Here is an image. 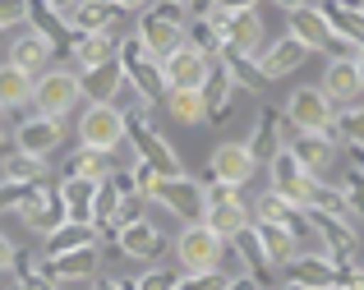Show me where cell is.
Wrapping results in <instances>:
<instances>
[{
	"label": "cell",
	"instance_id": "obj_13",
	"mask_svg": "<svg viewBox=\"0 0 364 290\" xmlns=\"http://www.w3.org/2000/svg\"><path fill=\"white\" fill-rule=\"evenodd\" d=\"M254 171H258V166H254V157H249L245 143H217L213 157H208L203 180H217V185L240 189V185H249V176H254Z\"/></svg>",
	"mask_w": 364,
	"mask_h": 290
},
{
	"label": "cell",
	"instance_id": "obj_8",
	"mask_svg": "<svg viewBox=\"0 0 364 290\" xmlns=\"http://www.w3.org/2000/svg\"><path fill=\"white\" fill-rule=\"evenodd\" d=\"M161 88L166 92H198L203 88V79H208V55L203 51H194L189 42H180L171 55H161Z\"/></svg>",
	"mask_w": 364,
	"mask_h": 290
},
{
	"label": "cell",
	"instance_id": "obj_6",
	"mask_svg": "<svg viewBox=\"0 0 364 290\" xmlns=\"http://www.w3.org/2000/svg\"><path fill=\"white\" fill-rule=\"evenodd\" d=\"M79 79L74 70H46L33 79V115H46V120H65V115L79 106Z\"/></svg>",
	"mask_w": 364,
	"mask_h": 290
},
{
	"label": "cell",
	"instance_id": "obj_21",
	"mask_svg": "<svg viewBox=\"0 0 364 290\" xmlns=\"http://www.w3.org/2000/svg\"><path fill=\"white\" fill-rule=\"evenodd\" d=\"M42 276H51L55 286H88L97 276V249H74V254H60V258H42Z\"/></svg>",
	"mask_w": 364,
	"mask_h": 290
},
{
	"label": "cell",
	"instance_id": "obj_7",
	"mask_svg": "<svg viewBox=\"0 0 364 290\" xmlns=\"http://www.w3.org/2000/svg\"><path fill=\"white\" fill-rule=\"evenodd\" d=\"M79 148H92V152H116L124 148V115L116 106H88L79 115Z\"/></svg>",
	"mask_w": 364,
	"mask_h": 290
},
{
	"label": "cell",
	"instance_id": "obj_29",
	"mask_svg": "<svg viewBox=\"0 0 364 290\" xmlns=\"http://www.w3.org/2000/svg\"><path fill=\"white\" fill-rule=\"evenodd\" d=\"M79 79V97L88 106H111L120 97L124 88V79H120V65L116 60H107V65H92V70H83V74H74Z\"/></svg>",
	"mask_w": 364,
	"mask_h": 290
},
{
	"label": "cell",
	"instance_id": "obj_37",
	"mask_svg": "<svg viewBox=\"0 0 364 290\" xmlns=\"http://www.w3.org/2000/svg\"><path fill=\"white\" fill-rule=\"evenodd\" d=\"M0 180H9V185H37V180H46V161L9 148L0 157Z\"/></svg>",
	"mask_w": 364,
	"mask_h": 290
},
{
	"label": "cell",
	"instance_id": "obj_17",
	"mask_svg": "<svg viewBox=\"0 0 364 290\" xmlns=\"http://www.w3.org/2000/svg\"><path fill=\"white\" fill-rule=\"evenodd\" d=\"M282 276H286V286H300V290L341 286V272L332 267V258H323V254H295V258H286Z\"/></svg>",
	"mask_w": 364,
	"mask_h": 290
},
{
	"label": "cell",
	"instance_id": "obj_55",
	"mask_svg": "<svg viewBox=\"0 0 364 290\" xmlns=\"http://www.w3.org/2000/svg\"><path fill=\"white\" fill-rule=\"evenodd\" d=\"M277 9H286V14H291V9H300V5H309V0H272Z\"/></svg>",
	"mask_w": 364,
	"mask_h": 290
},
{
	"label": "cell",
	"instance_id": "obj_56",
	"mask_svg": "<svg viewBox=\"0 0 364 290\" xmlns=\"http://www.w3.org/2000/svg\"><path fill=\"white\" fill-rule=\"evenodd\" d=\"M5 148H9V134H5V115H0V157H5Z\"/></svg>",
	"mask_w": 364,
	"mask_h": 290
},
{
	"label": "cell",
	"instance_id": "obj_31",
	"mask_svg": "<svg viewBox=\"0 0 364 290\" xmlns=\"http://www.w3.org/2000/svg\"><path fill=\"white\" fill-rule=\"evenodd\" d=\"M97 226H83V221H60L51 235H42V258H60L74 249H97Z\"/></svg>",
	"mask_w": 364,
	"mask_h": 290
},
{
	"label": "cell",
	"instance_id": "obj_25",
	"mask_svg": "<svg viewBox=\"0 0 364 290\" xmlns=\"http://www.w3.org/2000/svg\"><path fill=\"white\" fill-rule=\"evenodd\" d=\"M51 60H55V46L28 28V33H18L14 42H9V60H5V65H14V70L28 74V79H37V74L51 70Z\"/></svg>",
	"mask_w": 364,
	"mask_h": 290
},
{
	"label": "cell",
	"instance_id": "obj_34",
	"mask_svg": "<svg viewBox=\"0 0 364 290\" xmlns=\"http://www.w3.org/2000/svg\"><path fill=\"white\" fill-rule=\"evenodd\" d=\"M111 171H116V157H111V152H92V148L70 152V161H65V176H74V180H92V185H102Z\"/></svg>",
	"mask_w": 364,
	"mask_h": 290
},
{
	"label": "cell",
	"instance_id": "obj_51",
	"mask_svg": "<svg viewBox=\"0 0 364 290\" xmlns=\"http://www.w3.org/2000/svg\"><path fill=\"white\" fill-rule=\"evenodd\" d=\"M226 290H263L254 281V276H245V272H235V276H226Z\"/></svg>",
	"mask_w": 364,
	"mask_h": 290
},
{
	"label": "cell",
	"instance_id": "obj_41",
	"mask_svg": "<svg viewBox=\"0 0 364 290\" xmlns=\"http://www.w3.org/2000/svg\"><path fill=\"white\" fill-rule=\"evenodd\" d=\"M161 102H166L171 120H180V124H208V111H203V97H198V92H166Z\"/></svg>",
	"mask_w": 364,
	"mask_h": 290
},
{
	"label": "cell",
	"instance_id": "obj_59",
	"mask_svg": "<svg viewBox=\"0 0 364 290\" xmlns=\"http://www.w3.org/2000/svg\"><path fill=\"white\" fill-rule=\"evenodd\" d=\"M341 5H350V9H364V0H341Z\"/></svg>",
	"mask_w": 364,
	"mask_h": 290
},
{
	"label": "cell",
	"instance_id": "obj_61",
	"mask_svg": "<svg viewBox=\"0 0 364 290\" xmlns=\"http://www.w3.org/2000/svg\"><path fill=\"white\" fill-rule=\"evenodd\" d=\"M286 290H300V286H286Z\"/></svg>",
	"mask_w": 364,
	"mask_h": 290
},
{
	"label": "cell",
	"instance_id": "obj_32",
	"mask_svg": "<svg viewBox=\"0 0 364 290\" xmlns=\"http://www.w3.org/2000/svg\"><path fill=\"white\" fill-rule=\"evenodd\" d=\"M28 28H33L37 37H46V42L60 51V46H70V23H65V14L55 5H46V0H28Z\"/></svg>",
	"mask_w": 364,
	"mask_h": 290
},
{
	"label": "cell",
	"instance_id": "obj_3",
	"mask_svg": "<svg viewBox=\"0 0 364 290\" xmlns=\"http://www.w3.org/2000/svg\"><path fill=\"white\" fill-rule=\"evenodd\" d=\"M124 143L134 148V161H143V166L152 171L157 180H171V176H185V166H180V152L166 143V134L157 129L152 120H139V124H124Z\"/></svg>",
	"mask_w": 364,
	"mask_h": 290
},
{
	"label": "cell",
	"instance_id": "obj_36",
	"mask_svg": "<svg viewBox=\"0 0 364 290\" xmlns=\"http://www.w3.org/2000/svg\"><path fill=\"white\" fill-rule=\"evenodd\" d=\"M185 42L194 46V51H203L208 60H213V55H222V28H217V9L189 18V23H185Z\"/></svg>",
	"mask_w": 364,
	"mask_h": 290
},
{
	"label": "cell",
	"instance_id": "obj_33",
	"mask_svg": "<svg viewBox=\"0 0 364 290\" xmlns=\"http://www.w3.org/2000/svg\"><path fill=\"white\" fill-rule=\"evenodd\" d=\"M55 189H60L65 221H83V226H92V193H97V185H92V180L60 176V180H55Z\"/></svg>",
	"mask_w": 364,
	"mask_h": 290
},
{
	"label": "cell",
	"instance_id": "obj_20",
	"mask_svg": "<svg viewBox=\"0 0 364 290\" xmlns=\"http://www.w3.org/2000/svg\"><path fill=\"white\" fill-rule=\"evenodd\" d=\"M116 249L124 258H139V263H152V258H161L166 254V235H161L152 221H143V217H134V221H124V226L116 230Z\"/></svg>",
	"mask_w": 364,
	"mask_h": 290
},
{
	"label": "cell",
	"instance_id": "obj_5",
	"mask_svg": "<svg viewBox=\"0 0 364 290\" xmlns=\"http://www.w3.org/2000/svg\"><path fill=\"white\" fill-rule=\"evenodd\" d=\"M226 258V240L213 235V230L203 226V221H189L185 230H180L176 240V263L180 272H217Z\"/></svg>",
	"mask_w": 364,
	"mask_h": 290
},
{
	"label": "cell",
	"instance_id": "obj_45",
	"mask_svg": "<svg viewBox=\"0 0 364 290\" xmlns=\"http://www.w3.org/2000/svg\"><path fill=\"white\" fill-rule=\"evenodd\" d=\"M28 23V0H0V33Z\"/></svg>",
	"mask_w": 364,
	"mask_h": 290
},
{
	"label": "cell",
	"instance_id": "obj_22",
	"mask_svg": "<svg viewBox=\"0 0 364 290\" xmlns=\"http://www.w3.org/2000/svg\"><path fill=\"white\" fill-rule=\"evenodd\" d=\"M258 60V74H263L267 83H277V79H286V74H295L304 60H309V51H304L295 37H277V42H267L263 51L254 55Z\"/></svg>",
	"mask_w": 364,
	"mask_h": 290
},
{
	"label": "cell",
	"instance_id": "obj_38",
	"mask_svg": "<svg viewBox=\"0 0 364 290\" xmlns=\"http://www.w3.org/2000/svg\"><path fill=\"white\" fill-rule=\"evenodd\" d=\"M332 139H337L341 148H364V102L337 106V115H332Z\"/></svg>",
	"mask_w": 364,
	"mask_h": 290
},
{
	"label": "cell",
	"instance_id": "obj_1",
	"mask_svg": "<svg viewBox=\"0 0 364 290\" xmlns=\"http://www.w3.org/2000/svg\"><path fill=\"white\" fill-rule=\"evenodd\" d=\"M185 23H189V9L185 5H166V0H152L148 9L139 14V42L148 46V55H171L180 42H185Z\"/></svg>",
	"mask_w": 364,
	"mask_h": 290
},
{
	"label": "cell",
	"instance_id": "obj_39",
	"mask_svg": "<svg viewBox=\"0 0 364 290\" xmlns=\"http://www.w3.org/2000/svg\"><path fill=\"white\" fill-rule=\"evenodd\" d=\"M217 60H222L226 79H231L235 88H249V92L267 88V79H263V74H258V60H254V55H235V51H222V55H217Z\"/></svg>",
	"mask_w": 364,
	"mask_h": 290
},
{
	"label": "cell",
	"instance_id": "obj_18",
	"mask_svg": "<svg viewBox=\"0 0 364 290\" xmlns=\"http://www.w3.org/2000/svg\"><path fill=\"white\" fill-rule=\"evenodd\" d=\"M18 221H23L28 230H37V235H51V230L65 221L60 189H55V180H51V176H46L42 185L33 189V198H28V203H23V212H18Z\"/></svg>",
	"mask_w": 364,
	"mask_h": 290
},
{
	"label": "cell",
	"instance_id": "obj_46",
	"mask_svg": "<svg viewBox=\"0 0 364 290\" xmlns=\"http://www.w3.org/2000/svg\"><path fill=\"white\" fill-rule=\"evenodd\" d=\"M14 290H60L51 276H42V267H28V272H14Z\"/></svg>",
	"mask_w": 364,
	"mask_h": 290
},
{
	"label": "cell",
	"instance_id": "obj_40",
	"mask_svg": "<svg viewBox=\"0 0 364 290\" xmlns=\"http://www.w3.org/2000/svg\"><path fill=\"white\" fill-rule=\"evenodd\" d=\"M254 235H258V240H263V249H267V258H272V263H277V267H282V263H286V258H295V254H300V249H295V240H291V235H286V230H282V226H272V221H254Z\"/></svg>",
	"mask_w": 364,
	"mask_h": 290
},
{
	"label": "cell",
	"instance_id": "obj_42",
	"mask_svg": "<svg viewBox=\"0 0 364 290\" xmlns=\"http://www.w3.org/2000/svg\"><path fill=\"white\" fill-rule=\"evenodd\" d=\"M37 185H42V180H37ZM37 185H9V180H0V217H18Z\"/></svg>",
	"mask_w": 364,
	"mask_h": 290
},
{
	"label": "cell",
	"instance_id": "obj_9",
	"mask_svg": "<svg viewBox=\"0 0 364 290\" xmlns=\"http://www.w3.org/2000/svg\"><path fill=\"white\" fill-rule=\"evenodd\" d=\"M332 115H337V106H332L318 88H295L291 102H286L282 120L291 124L295 134H328L332 129Z\"/></svg>",
	"mask_w": 364,
	"mask_h": 290
},
{
	"label": "cell",
	"instance_id": "obj_63",
	"mask_svg": "<svg viewBox=\"0 0 364 290\" xmlns=\"http://www.w3.org/2000/svg\"><path fill=\"white\" fill-rule=\"evenodd\" d=\"M0 37H5V33H0Z\"/></svg>",
	"mask_w": 364,
	"mask_h": 290
},
{
	"label": "cell",
	"instance_id": "obj_62",
	"mask_svg": "<svg viewBox=\"0 0 364 290\" xmlns=\"http://www.w3.org/2000/svg\"><path fill=\"white\" fill-rule=\"evenodd\" d=\"M328 290H341V286H328Z\"/></svg>",
	"mask_w": 364,
	"mask_h": 290
},
{
	"label": "cell",
	"instance_id": "obj_30",
	"mask_svg": "<svg viewBox=\"0 0 364 290\" xmlns=\"http://www.w3.org/2000/svg\"><path fill=\"white\" fill-rule=\"evenodd\" d=\"M198 97H203L208 124H222L226 115H231V106H235V83L226 79V70H222V60H217V55H213V65H208V79H203V88H198Z\"/></svg>",
	"mask_w": 364,
	"mask_h": 290
},
{
	"label": "cell",
	"instance_id": "obj_58",
	"mask_svg": "<svg viewBox=\"0 0 364 290\" xmlns=\"http://www.w3.org/2000/svg\"><path fill=\"white\" fill-rule=\"evenodd\" d=\"M46 5H55V9H60V14H65V9H70L74 0H46Z\"/></svg>",
	"mask_w": 364,
	"mask_h": 290
},
{
	"label": "cell",
	"instance_id": "obj_43",
	"mask_svg": "<svg viewBox=\"0 0 364 290\" xmlns=\"http://www.w3.org/2000/svg\"><path fill=\"white\" fill-rule=\"evenodd\" d=\"M337 189H341V198H346V208H350V217H364V176L360 171H346V176L337 180Z\"/></svg>",
	"mask_w": 364,
	"mask_h": 290
},
{
	"label": "cell",
	"instance_id": "obj_60",
	"mask_svg": "<svg viewBox=\"0 0 364 290\" xmlns=\"http://www.w3.org/2000/svg\"><path fill=\"white\" fill-rule=\"evenodd\" d=\"M166 5H189V0H166Z\"/></svg>",
	"mask_w": 364,
	"mask_h": 290
},
{
	"label": "cell",
	"instance_id": "obj_14",
	"mask_svg": "<svg viewBox=\"0 0 364 290\" xmlns=\"http://www.w3.org/2000/svg\"><path fill=\"white\" fill-rule=\"evenodd\" d=\"M267 180H272V193H282L295 208H304V198H309V189H314V176H304V166L291 157V148L267 157Z\"/></svg>",
	"mask_w": 364,
	"mask_h": 290
},
{
	"label": "cell",
	"instance_id": "obj_49",
	"mask_svg": "<svg viewBox=\"0 0 364 290\" xmlns=\"http://www.w3.org/2000/svg\"><path fill=\"white\" fill-rule=\"evenodd\" d=\"M213 9H222V14H240V9H258V0H213Z\"/></svg>",
	"mask_w": 364,
	"mask_h": 290
},
{
	"label": "cell",
	"instance_id": "obj_27",
	"mask_svg": "<svg viewBox=\"0 0 364 290\" xmlns=\"http://www.w3.org/2000/svg\"><path fill=\"white\" fill-rule=\"evenodd\" d=\"M116 42H120V37H107V33H74L70 46H65V55H70V70L83 74V70H92V65L116 60Z\"/></svg>",
	"mask_w": 364,
	"mask_h": 290
},
{
	"label": "cell",
	"instance_id": "obj_57",
	"mask_svg": "<svg viewBox=\"0 0 364 290\" xmlns=\"http://www.w3.org/2000/svg\"><path fill=\"white\" fill-rule=\"evenodd\" d=\"M88 290H116V281H97V276H92V281H88Z\"/></svg>",
	"mask_w": 364,
	"mask_h": 290
},
{
	"label": "cell",
	"instance_id": "obj_15",
	"mask_svg": "<svg viewBox=\"0 0 364 290\" xmlns=\"http://www.w3.org/2000/svg\"><path fill=\"white\" fill-rule=\"evenodd\" d=\"M226 254H235L240 258V272L245 276H254L263 290H272V272H277V263L267 258V249H263V240L254 235V221L240 230V235H231L226 240Z\"/></svg>",
	"mask_w": 364,
	"mask_h": 290
},
{
	"label": "cell",
	"instance_id": "obj_11",
	"mask_svg": "<svg viewBox=\"0 0 364 290\" xmlns=\"http://www.w3.org/2000/svg\"><path fill=\"white\" fill-rule=\"evenodd\" d=\"M217 28H222V51H235V55H258L263 51V14L258 9H240V14H222L217 9Z\"/></svg>",
	"mask_w": 364,
	"mask_h": 290
},
{
	"label": "cell",
	"instance_id": "obj_52",
	"mask_svg": "<svg viewBox=\"0 0 364 290\" xmlns=\"http://www.w3.org/2000/svg\"><path fill=\"white\" fill-rule=\"evenodd\" d=\"M111 5H120V9H124V14H129V18H139L143 9L152 5V0H111Z\"/></svg>",
	"mask_w": 364,
	"mask_h": 290
},
{
	"label": "cell",
	"instance_id": "obj_16",
	"mask_svg": "<svg viewBox=\"0 0 364 290\" xmlns=\"http://www.w3.org/2000/svg\"><path fill=\"white\" fill-rule=\"evenodd\" d=\"M60 139H65L60 120H46V115H28V120H18V129H14V139H9V148L46 161L55 148H60Z\"/></svg>",
	"mask_w": 364,
	"mask_h": 290
},
{
	"label": "cell",
	"instance_id": "obj_24",
	"mask_svg": "<svg viewBox=\"0 0 364 290\" xmlns=\"http://www.w3.org/2000/svg\"><path fill=\"white\" fill-rule=\"evenodd\" d=\"M318 92L328 97L332 106H350V102H360V70H355V55H337V60H328Z\"/></svg>",
	"mask_w": 364,
	"mask_h": 290
},
{
	"label": "cell",
	"instance_id": "obj_19",
	"mask_svg": "<svg viewBox=\"0 0 364 290\" xmlns=\"http://www.w3.org/2000/svg\"><path fill=\"white\" fill-rule=\"evenodd\" d=\"M254 221V212H249V203L240 198V189H231V193H222V198H208V212H203V226L213 230V235H222V240H231V235H240V230Z\"/></svg>",
	"mask_w": 364,
	"mask_h": 290
},
{
	"label": "cell",
	"instance_id": "obj_28",
	"mask_svg": "<svg viewBox=\"0 0 364 290\" xmlns=\"http://www.w3.org/2000/svg\"><path fill=\"white\" fill-rule=\"evenodd\" d=\"M245 148H249V157H254V166H258V161H267L272 152L286 148V120H282V111H277V106H263V111H258L254 134H249Z\"/></svg>",
	"mask_w": 364,
	"mask_h": 290
},
{
	"label": "cell",
	"instance_id": "obj_50",
	"mask_svg": "<svg viewBox=\"0 0 364 290\" xmlns=\"http://www.w3.org/2000/svg\"><path fill=\"white\" fill-rule=\"evenodd\" d=\"M341 290H364V267H350V272H341Z\"/></svg>",
	"mask_w": 364,
	"mask_h": 290
},
{
	"label": "cell",
	"instance_id": "obj_2",
	"mask_svg": "<svg viewBox=\"0 0 364 290\" xmlns=\"http://www.w3.org/2000/svg\"><path fill=\"white\" fill-rule=\"evenodd\" d=\"M116 65H120V79H124V88H129V92L148 97V102H161V97H166L157 55H148V46H143L134 33H124L120 42H116Z\"/></svg>",
	"mask_w": 364,
	"mask_h": 290
},
{
	"label": "cell",
	"instance_id": "obj_54",
	"mask_svg": "<svg viewBox=\"0 0 364 290\" xmlns=\"http://www.w3.org/2000/svg\"><path fill=\"white\" fill-rule=\"evenodd\" d=\"M355 70H360V102H364V46L355 51Z\"/></svg>",
	"mask_w": 364,
	"mask_h": 290
},
{
	"label": "cell",
	"instance_id": "obj_47",
	"mask_svg": "<svg viewBox=\"0 0 364 290\" xmlns=\"http://www.w3.org/2000/svg\"><path fill=\"white\" fill-rule=\"evenodd\" d=\"M124 171H129V180H134V193H139V198H148V189L157 185V176H152V171L143 166V161H129Z\"/></svg>",
	"mask_w": 364,
	"mask_h": 290
},
{
	"label": "cell",
	"instance_id": "obj_10",
	"mask_svg": "<svg viewBox=\"0 0 364 290\" xmlns=\"http://www.w3.org/2000/svg\"><path fill=\"white\" fill-rule=\"evenodd\" d=\"M65 23H70V33H107V37H124V23H129V14H124L120 5H111V0H74V5L65 9Z\"/></svg>",
	"mask_w": 364,
	"mask_h": 290
},
{
	"label": "cell",
	"instance_id": "obj_48",
	"mask_svg": "<svg viewBox=\"0 0 364 290\" xmlns=\"http://www.w3.org/2000/svg\"><path fill=\"white\" fill-rule=\"evenodd\" d=\"M9 263H14V240L0 230V276H9Z\"/></svg>",
	"mask_w": 364,
	"mask_h": 290
},
{
	"label": "cell",
	"instance_id": "obj_35",
	"mask_svg": "<svg viewBox=\"0 0 364 290\" xmlns=\"http://www.w3.org/2000/svg\"><path fill=\"white\" fill-rule=\"evenodd\" d=\"M28 102H33V79L14 65H0V115L23 111Z\"/></svg>",
	"mask_w": 364,
	"mask_h": 290
},
{
	"label": "cell",
	"instance_id": "obj_26",
	"mask_svg": "<svg viewBox=\"0 0 364 290\" xmlns=\"http://www.w3.org/2000/svg\"><path fill=\"white\" fill-rule=\"evenodd\" d=\"M318 9H323V18H328L337 46H346V55H355L364 46V9H350V5H341V0H318Z\"/></svg>",
	"mask_w": 364,
	"mask_h": 290
},
{
	"label": "cell",
	"instance_id": "obj_12",
	"mask_svg": "<svg viewBox=\"0 0 364 290\" xmlns=\"http://www.w3.org/2000/svg\"><path fill=\"white\" fill-rule=\"evenodd\" d=\"M286 148H291V157L304 166V176H314V180H323L341 157V143L332 139V129L328 134H295Z\"/></svg>",
	"mask_w": 364,
	"mask_h": 290
},
{
	"label": "cell",
	"instance_id": "obj_44",
	"mask_svg": "<svg viewBox=\"0 0 364 290\" xmlns=\"http://www.w3.org/2000/svg\"><path fill=\"white\" fill-rule=\"evenodd\" d=\"M176 290H226V272H180L176 276Z\"/></svg>",
	"mask_w": 364,
	"mask_h": 290
},
{
	"label": "cell",
	"instance_id": "obj_23",
	"mask_svg": "<svg viewBox=\"0 0 364 290\" xmlns=\"http://www.w3.org/2000/svg\"><path fill=\"white\" fill-rule=\"evenodd\" d=\"M286 18H291V33H286V37H295V42H300L309 55L337 46V37H332V28H328V18H323L318 5H300V9H291Z\"/></svg>",
	"mask_w": 364,
	"mask_h": 290
},
{
	"label": "cell",
	"instance_id": "obj_53",
	"mask_svg": "<svg viewBox=\"0 0 364 290\" xmlns=\"http://www.w3.org/2000/svg\"><path fill=\"white\" fill-rule=\"evenodd\" d=\"M341 152L350 157V171H360V176H364V148H341Z\"/></svg>",
	"mask_w": 364,
	"mask_h": 290
},
{
	"label": "cell",
	"instance_id": "obj_4",
	"mask_svg": "<svg viewBox=\"0 0 364 290\" xmlns=\"http://www.w3.org/2000/svg\"><path fill=\"white\" fill-rule=\"evenodd\" d=\"M148 203H157L161 212L180 217L185 226H189V221H203V212H208L203 180H194V176H171V180H157V185L148 189Z\"/></svg>",
	"mask_w": 364,
	"mask_h": 290
}]
</instances>
